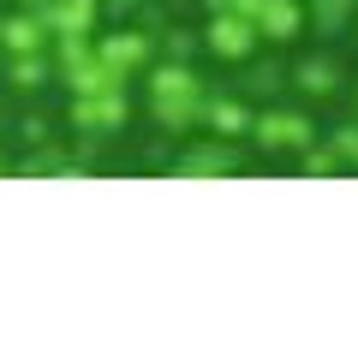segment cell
<instances>
[{
    "label": "cell",
    "mask_w": 358,
    "mask_h": 358,
    "mask_svg": "<svg viewBox=\"0 0 358 358\" xmlns=\"http://www.w3.org/2000/svg\"><path fill=\"white\" fill-rule=\"evenodd\" d=\"M293 78H299L305 96H334V90H341V66H334V60H305Z\"/></svg>",
    "instance_id": "10"
},
{
    "label": "cell",
    "mask_w": 358,
    "mask_h": 358,
    "mask_svg": "<svg viewBox=\"0 0 358 358\" xmlns=\"http://www.w3.org/2000/svg\"><path fill=\"white\" fill-rule=\"evenodd\" d=\"M358 13V0H310L305 6V18H317L322 30H334V24H346V18Z\"/></svg>",
    "instance_id": "11"
},
{
    "label": "cell",
    "mask_w": 358,
    "mask_h": 358,
    "mask_svg": "<svg viewBox=\"0 0 358 358\" xmlns=\"http://www.w3.org/2000/svg\"><path fill=\"white\" fill-rule=\"evenodd\" d=\"M108 6H131V0H108Z\"/></svg>",
    "instance_id": "15"
},
{
    "label": "cell",
    "mask_w": 358,
    "mask_h": 358,
    "mask_svg": "<svg viewBox=\"0 0 358 358\" xmlns=\"http://www.w3.org/2000/svg\"><path fill=\"white\" fill-rule=\"evenodd\" d=\"M334 155L358 167V120H352V126H341V131H334Z\"/></svg>",
    "instance_id": "13"
},
{
    "label": "cell",
    "mask_w": 358,
    "mask_h": 358,
    "mask_svg": "<svg viewBox=\"0 0 358 358\" xmlns=\"http://www.w3.org/2000/svg\"><path fill=\"white\" fill-rule=\"evenodd\" d=\"M96 54L131 78L138 66H150V36L143 30H108V36H96Z\"/></svg>",
    "instance_id": "6"
},
{
    "label": "cell",
    "mask_w": 358,
    "mask_h": 358,
    "mask_svg": "<svg viewBox=\"0 0 358 358\" xmlns=\"http://www.w3.org/2000/svg\"><path fill=\"white\" fill-rule=\"evenodd\" d=\"M143 102H150V120L155 126H167V131H192L197 120H203V78L192 72V66H179V60H167V66H150V78H143Z\"/></svg>",
    "instance_id": "1"
},
{
    "label": "cell",
    "mask_w": 358,
    "mask_h": 358,
    "mask_svg": "<svg viewBox=\"0 0 358 358\" xmlns=\"http://www.w3.org/2000/svg\"><path fill=\"white\" fill-rule=\"evenodd\" d=\"M209 6H215V13H221V6H233V0H209Z\"/></svg>",
    "instance_id": "14"
},
{
    "label": "cell",
    "mask_w": 358,
    "mask_h": 358,
    "mask_svg": "<svg viewBox=\"0 0 358 358\" xmlns=\"http://www.w3.org/2000/svg\"><path fill=\"white\" fill-rule=\"evenodd\" d=\"M203 36H209V54H215V60H239V66L251 60L257 42H263V36H257V24H251V18H239L233 6H221V13L209 18Z\"/></svg>",
    "instance_id": "4"
},
{
    "label": "cell",
    "mask_w": 358,
    "mask_h": 358,
    "mask_svg": "<svg viewBox=\"0 0 358 358\" xmlns=\"http://www.w3.org/2000/svg\"><path fill=\"white\" fill-rule=\"evenodd\" d=\"M0 48L6 54H48V24H42L36 13H13V18H0Z\"/></svg>",
    "instance_id": "7"
},
{
    "label": "cell",
    "mask_w": 358,
    "mask_h": 358,
    "mask_svg": "<svg viewBox=\"0 0 358 358\" xmlns=\"http://www.w3.org/2000/svg\"><path fill=\"white\" fill-rule=\"evenodd\" d=\"M251 138L263 143V150H310L317 126H310L299 108H263V114H251Z\"/></svg>",
    "instance_id": "2"
},
{
    "label": "cell",
    "mask_w": 358,
    "mask_h": 358,
    "mask_svg": "<svg viewBox=\"0 0 358 358\" xmlns=\"http://www.w3.org/2000/svg\"><path fill=\"white\" fill-rule=\"evenodd\" d=\"M203 126L215 131V138H245V131H251V108L239 102V96H209L203 102Z\"/></svg>",
    "instance_id": "8"
},
{
    "label": "cell",
    "mask_w": 358,
    "mask_h": 358,
    "mask_svg": "<svg viewBox=\"0 0 358 358\" xmlns=\"http://www.w3.org/2000/svg\"><path fill=\"white\" fill-rule=\"evenodd\" d=\"M233 167H239V150H227V138L221 143H209V150H192L185 155V173H233Z\"/></svg>",
    "instance_id": "9"
},
{
    "label": "cell",
    "mask_w": 358,
    "mask_h": 358,
    "mask_svg": "<svg viewBox=\"0 0 358 358\" xmlns=\"http://www.w3.org/2000/svg\"><path fill=\"white\" fill-rule=\"evenodd\" d=\"M42 72H48V54H13V84L18 90H36Z\"/></svg>",
    "instance_id": "12"
},
{
    "label": "cell",
    "mask_w": 358,
    "mask_h": 358,
    "mask_svg": "<svg viewBox=\"0 0 358 358\" xmlns=\"http://www.w3.org/2000/svg\"><path fill=\"white\" fill-rule=\"evenodd\" d=\"M96 6H102V0H48L36 18L48 24L54 42L60 36H96Z\"/></svg>",
    "instance_id": "5"
},
{
    "label": "cell",
    "mask_w": 358,
    "mask_h": 358,
    "mask_svg": "<svg viewBox=\"0 0 358 358\" xmlns=\"http://www.w3.org/2000/svg\"><path fill=\"white\" fill-rule=\"evenodd\" d=\"M131 114L126 90H96V96H72V126L90 131V138H108V131H120Z\"/></svg>",
    "instance_id": "3"
}]
</instances>
